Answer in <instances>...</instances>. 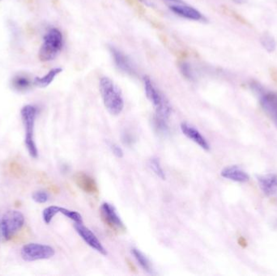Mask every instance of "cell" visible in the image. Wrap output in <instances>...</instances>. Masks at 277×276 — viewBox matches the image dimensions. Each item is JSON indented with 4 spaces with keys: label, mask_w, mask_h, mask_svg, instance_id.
Here are the masks:
<instances>
[{
    "label": "cell",
    "mask_w": 277,
    "mask_h": 276,
    "mask_svg": "<svg viewBox=\"0 0 277 276\" xmlns=\"http://www.w3.org/2000/svg\"><path fill=\"white\" fill-rule=\"evenodd\" d=\"M99 88L108 112L115 116L120 115L124 108V100L119 87L108 77H102L100 79Z\"/></svg>",
    "instance_id": "1"
},
{
    "label": "cell",
    "mask_w": 277,
    "mask_h": 276,
    "mask_svg": "<svg viewBox=\"0 0 277 276\" xmlns=\"http://www.w3.org/2000/svg\"><path fill=\"white\" fill-rule=\"evenodd\" d=\"M21 119L25 127V145L32 158H38L39 149L35 141V122L38 109L34 105H26L21 109Z\"/></svg>",
    "instance_id": "2"
},
{
    "label": "cell",
    "mask_w": 277,
    "mask_h": 276,
    "mask_svg": "<svg viewBox=\"0 0 277 276\" xmlns=\"http://www.w3.org/2000/svg\"><path fill=\"white\" fill-rule=\"evenodd\" d=\"M143 85L146 97L155 108L156 114L154 118L164 122H168L171 115V106L167 98L157 89L149 77H144L143 78Z\"/></svg>",
    "instance_id": "3"
},
{
    "label": "cell",
    "mask_w": 277,
    "mask_h": 276,
    "mask_svg": "<svg viewBox=\"0 0 277 276\" xmlns=\"http://www.w3.org/2000/svg\"><path fill=\"white\" fill-rule=\"evenodd\" d=\"M63 45V34L59 29L48 31L39 50V59L42 62L51 61L56 59Z\"/></svg>",
    "instance_id": "4"
},
{
    "label": "cell",
    "mask_w": 277,
    "mask_h": 276,
    "mask_svg": "<svg viewBox=\"0 0 277 276\" xmlns=\"http://www.w3.org/2000/svg\"><path fill=\"white\" fill-rule=\"evenodd\" d=\"M250 88L258 95L260 105L266 115L269 117L277 127V94L266 91L262 86L256 82H251Z\"/></svg>",
    "instance_id": "5"
},
{
    "label": "cell",
    "mask_w": 277,
    "mask_h": 276,
    "mask_svg": "<svg viewBox=\"0 0 277 276\" xmlns=\"http://www.w3.org/2000/svg\"><path fill=\"white\" fill-rule=\"evenodd\" d=\"M25 215L17 210H8L1 218V232L6 241L12 239L25 225Z\"/></svg>",
    "instance_id": "6"
},
{
    "label": "cell",
    "mask_w": 277,
    "mask_h": 276,
    "mask_svg": "<svg viewBox=\"0 0 277 276\" xmlns=\"http://www.w3.org/2000/svg\"><path fill=\"white\" fill-rule=\"evenodd\" d=\"M56 250L49 245L41 243H29L21 248V256L25 262H35L51 259Z\"/></svg>",
    "instance_id": "7"
},
{
    "label": "cell",
    "mask_w": 277,
    "mask_h": 276,
    "mask_svg": "<svg viewBox=\"0 0 277 276\" xmlns=\"http://www.w3.org/2000/svg\"><path fill=\"white\" fill-rule=\"evenodd\" d=\"M74 228L78 233L79 236L82 238L88 246L94 249L96 251L101 253L102 255H106L107 251L102 243L98 240L95 234L88 228L84 226L83 223H74Z\"/></svg>",
    "instance_id": "8"
},
{
    "label": "cell",
    "mask_w": 277,
    "mask_h": 276,
    "mask_svg": "<svg viewBox=\"0 0 277 276\" xmlns=\"http://www.w3.org/2000/svg\"><path fill=\"white\" fill-rule=\"evenodd\" d=\"M102 216L110 228L116 230L124 229V225L119 214L117 213L115 207L109 203H103L101 207Z\"/></svg>",
    "instance_id": "9"
},
{
    "label": "cell",
    "mask_w": 277,
    "mask_h": 276,
    "mask_svg": "<svg viewBox=\"0 0 277 276\" xmlns=\"http://www.w3.org/2000/svg\"><path fill=\"white\" fill-rule=\"evenodd\" d=\"M180 128L185 136L191 139V141L199 145L201 149L205 151L210 150V145L209 142L196 128L187 122H182L180 125Z\"/></svg>",
    "instance_id": "10"
},
{
    "label": "cell",
    "mask_w": 277,
    "mask_h": 276,
    "mask_svg": "<svg viewBox=\"0 0 277 276\" xmlns=\"http://www.w3.org/2000/svg\"><path fill=\"white\" fill-rule=\"evenodd\" d=\"M170 9L176 15H179L181 17L186 18V19L195 21H206V18L199 11L192 8V7L185 5V4L183 5L182 4H178L176 5H172V6H170Z\"/></svg>",
    "instance_id": "11"
},
{
    "label": "cell",
    "mask_w": 277,
    "mask_h": 276,
    "mask_svg": "<svg viewBox=\"0 0 277 276\" xmlns=\"http://www.w3.org/2000/svg\"><path fill=\"white\" fill-rule=\"evenodd\" d=\"M109 51L118 68L126 74L135 75L136 71L134 67L127 56H125L124 53L115 47L109 48Z\"/></svg>",
    "instance_id": "12"
},
{
    "label": "cell",
    "mask_w": 277,
    "mask_h": 276,
    "mask_svg": "<svg viewBox=\"0 0 277 276\" xmlns=\"http://www.w3.org/2000/svg\"><path fill=\"white\" fill-rule=\"evenodd\" d=\"M258 187L266 196H271L277 191V174L257 176Z\"/></svg>",
    "instance_id": "13"
},
{
    "label": "cell",
    "mask_w": 277,
    "mask_h": 276,
    "mask_svg": "<svg viewBox=\"0 0 277 276\" xmlns=\"http://www.w3.org/2000/svg\"><path fill=\"white\" fill-rule=\"evenodd\" d=\"M220 176L226 179L236 182H247L250 179V176L247 172L237 165H230L224 168L220 172Z\"/></svg>",
    "instance_id": "14"
},
{
    "label": "cell",
    "mask_w": 277,
    "mask_h": 276,
    "mask_svg": "<svg viewBox=\"0 0 277 276\" xmlns=\"http://www.w3.org/2000/svg\"><path fill=\"white\" fill-rule=\"evenodd\" d=\"M75 181L80 188L85 193L88 194H95L98 192V186L94 181V178L84 174L79 173L75 177Z\"/></svg>",
    "instance_id": "15"
},
{
    "label": "cell",
    "mask_w": 277,
    "mask_h": 276,
    "mask_svg": "<svg viewBox=\"0 0 277 276\" xmlns=\"http://www.w3.org/2000/svg\"><path fill=\"white\" fill-rule=\"evenodd\" d=\"M62 71H63V69L60 68V67L52 69L44 77H36L33 80V84L38 86L39 88H46L54 81L56 77H57L58 75H60Z\"/></svg>",
    "instance_id": "16"
},
{
    "label": "cell",
    "mask_w": 277,
    "mask_h": 276,
    "mask_svg": "<svg viewBox=\"0 0 277 276\" xmlns=\"http://www.w3.org/2000/svg\"><path fill=\"white\" fill-rule=\"evenodd\" d=\"M132 255L134 256L138 264L140 265V267L144 271L149 274H153V268L152 267L151 263L149 261V259L146 257V255H144V253H142L140 250H138L136 248L132 249Z\"/></svg>",
    "instance_id": "17"
},
{
    "label": "cell",
    "mask_w": 277,
    "mask_h": 276,
    "mask_svg": "<svg viewBox=\"0 0 277 276\" xmlns=\"http://www.w3.org/2000/svg\"><path fill=\"white\" fill-rule=\"evenodd\" d=\"M12 86L14 89L18 91H25L30 88L32 81L25 76L18 75L12 80Z\"/></svg>",
    "instance_id": "18"
},
{
    "label": "cell",
    "mask_w": 277,
    "mask_h": 276,
    "mask_svg": "<svg viewBox=\"0 0 277 276\" xmlns=\"http://www.w3.org/2000/svg\"><path fill=\"white\" fill-rule=\"evenodd\" d=\"M260 43L268 53H272V52L275 51V48H276V42H275V39L268 33H264L261 36Z\"/></svg>",
    "instance_id": "19"
},
{
    "label": "cell",
    "mask_w": 277,
    "mask_h": 276,
    "mask_svg": "<svg viewBox=\"0 0 277 276\" xmlns=\"http://www.w3.org/2000/svg\"><path fill=\"white\" fill-rule=\"evenodd\" d=\"M60 213V207L59 206H50L45 208L42 212V219L46 225H50L56 215Z\"/></svg>",
    "instance_id": "20"
},
{
    "label": "cell",
    "mask_w": 277,
    "mask_h": 276,
    "mask_svg": "<svg viewBox=\"0 0 277 276\" xmlns=\"http://www.w3.org/2000/svg\"><path fill=\"white\" fill-rule=\"evenodd\" d=\"M149 167L159 178H161V180H165L167 175H165V173L163 170L159 159H157V157H153V158L150 159L149 160Z\"/></svg>",
    "instance_id": "21"
},
{
    "label": "cell",
    "mask_w": 277,
    "mask_h": 276,
    "mask_svg": "<svg viewBox=\"0 0 277 276\" xmlns=\"http://www.w3.org/2000/svg\"><path fill=\"white\" fill-rule=\"evenodd\" d=\"M178 67H179L180 72L182 73V76L188 80H193L194 74L191 69V65L185 59H182L178 62Z\"/></svg>",
    "instance_id": "22"
},
{
    "label": "cell",
    "mask_w": 277,
    "mask_h": 276,
    "mask_svg": "<svg viewBox=\"0 0 277 276\" xmlns=\"http://www.w3.org/2000/svg\"><path fill=\"white\" fill-rule=\"evenodd\" d=\"M60 213L63 214L65 217L71 219L74 223H83L82 216H81V214L76 212V211L60 207Z\"/></svg>",
    "instance_id": "23"
},
{
    "label": "cell",
    "mask_w": 277,
    "mask_h": 276,
    "mask_svg": "<svg viewBox=\"0 0 277 276\" xmlns=\"http://www.w3.org/2000/svg\"><path fill=\"white\" fill-rule=\"evenodd\" d=\"M32 198L36 204H46L50 198V194H48L46 191L39 190V191H33L32 194Z\"/></svg>",
    "instance_id": "24"
},
{
    "label": "cell",
    "mask_w": 277,
    "mask_h": 276,
    "mask_svg": "<svg viewBox=\"0 0 277 276\" xmlns=\"http://www.w3.org/2000/svg\"><path fill=\"white\" fill-rule=\"evenodd\" d=\"M126 1L136 10L138 13H140V15L144 14V9L140 4V0H126Z\"/></svg>",
    "instance_id": "25"
},
{
    "label": "cell",
    "mask_w": 277,
    "mask_h": 276,
    "mask_svg": "<svg viewBox=\"0 0 277 276\" xmlns=\"http://www.w3.org/2000/svg\"><path fill=\"white\" fill-rule=\"evenodd\" d=\"M109 146L115 156L119 157V158H122V156H123V151L119 147V145H117L116 143H109Z\"/></svg>",
    "instance_id": "26"
},
{
    "label": "cell",
    "mask_w": 277,
    "mask_h": 276,
    "mask_svg": "<svg viewBox=\"0 0 277 276\" xmlns=\"http://www.w3.org/2000/svg\"><path fill=\"white\" fill-rule=\"evenodd\" d=\"M233 3H235V4H246V3H247V1L248 0H232Z\"/></svg>",
    "instance_id": "27"
},
{
    "label": "cell",
    "mask_w": 277,
    "mask_h": 276,
    "mask_svg": "<svg viewBox=\"0 0 277 276\" xmlns=\"http://www.w3.org/2000/svg\"><path fill=\"white\" fill-rule=\"evenodd\" d=\"M170 2L178 3V4H183L182 0H169Z\"/></svg>",
    "instance_id": "28"
},
{
    "label": "cell",
    "mask_w": 277,
    "mask_h": 276,
    "mask_svg": "<svg viewBox=\"0 0 277 276\" xmlns=\"http://www.w3.org/2000/svg\"><path fill=\"white\" fill-rule=\"evenodd\" d=\"M0 234H2V232H1V219H0Z\"/></svg>",
    "instance_id": "29"
},
{
    "label": "cell",
    "mask_w": 277,
    "mask_h": 276,
    "mask_svg": "<svg viewBox=\"0 0 277 276\" xmlns=\"http://www.w3.org/2000/svg\"><path fill=\"white\" fill-rule=\"evenodd\" d=\"M0 1H1V0H0Z\"/></svg>",
    "instance_id": "30"
}]
</instances>
